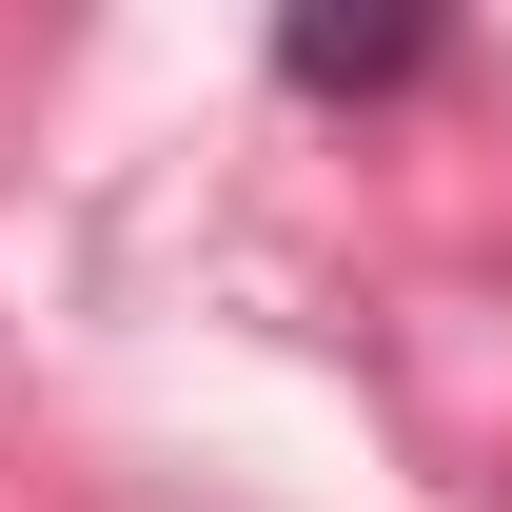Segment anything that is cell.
Masks as SVG:
<instances>
[{
    "label": "cell",
    "mask_w": 512,
    "mask_h": 512,
    "mask_svg": "<svg viewBox=\"0 0 512 512\" xmlns=\"http://www.w3.org/2000/svg\"><path fill=\"white\" fill-rule=\"evenodd\" d=\"M276 79H296V99H394V79H434V20H414V0H375V20H276Z\"/></svg>",
    "instance_id": "obj_1"
}]
</instances>
